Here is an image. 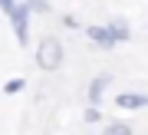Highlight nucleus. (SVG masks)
<instances>
[{
	"mask_svg": "<svg viewBox=\"0 0 148 135\" xmlns=\"http://www.w3.org/2000/svg\"><path fill=\"white\" fill-rule=\"evenodd\" d=\"M82 33H86V40H89L92 46H99V50H115V46H119V43H115V37H112V30H109V26L89 23V26H86Z\"/></svg>",
	"mask_w": 148,
	"mask_h": 135,
	"instance_id": "3",
	"label": "nucleus"
},
{
	"mask_svg": "<svg viewBox=\"0 0 148 135\" xmlns=\"http://www.w3.org/2000/svg\"><path fill=\"white\" fill-rule=\"evenodd\" d=\"M82 119L89 122V125H95V122H102V109H99V105H89V109H86V115H82Z\"/></svg>",
	"mask_w": 148,
	"mask_h": 135,
	"instance_id": "9",
	"label": "nucleus"
},
{
	"mask_svg": "<svg viewBox=\"0 0 148 135\" xmlns=\"http://www.w3.org/2000/svg\"><path fill=\"white\" fill-rule=\"evenodd\" d=\"M115 105L125 109V112L148 109V92H119V96H115Z\"/></svg>",
	"mask_w": 148,
	"mask_h": 135,
	"instance_id": "4",
	"label": "nucleus"
},
{
	"mask_svg": "<svg viewBox=\"0 0 148 135\" xmlns=\"http://www.w3.org/2000/svg\"><path fill=\"white\" fill-rule=\"evenodd\" d=\"M27 3H30V10H33V13H43V17L49 13V0H27Z\"/></svg>",
	"mask_w": 148,
	"mask_h": 135,
	"instance_id": "10",
	"label": "nucleus"
},
{
	"mask_svg": "<svg viewBox=\"0 0 148 135\" xmlns=\"http://www.w3.org/2000/svg\"><path fill=\"white\" fill-rule=\"evenodd\" d=\"M109 83H112V76H109V73L95 76L92 83H89V89H86V96H89V105H99V102H102V96H106Z\"/></svg>",
	"mask_w": 148,
	"mask_h": 135,
	"instance_id": "5",
	"label": "nucleus"
},
{
	"mask_svg": "<svg viewBox=\"0 0 148 135\" xmlns=\"http://www.w3.org/2000/svg\"><path fill=\"white\" fill-rule=\"evenodd\" d=\"M0 10H3L7 17H10V13L16 10V0H0Z\"/></svg>",
	"mask_w": 148,
	"mask_h": 135,
	"instance_id": "11",
	"label": "nucleus"
},
{
	"mask_svg": "<svg viewBox=\"0 0 148 135\" xmlns=\"http://www.w3.org/2000/svg\"><path fill=\"white\" fill-rule=\"evenodd\" d=\"M30 17H33V10H30L27 0L16 3V10L10 13V26H13V37H16L20 46H27V43H30Z\"/></svg>",
	"mask_w": 148,
	"mask_h": 135,
	"instance_id": "2",
	"label": "nucleus"
},
{
	"mask_svg": "<svg viewBox=\"0 0 148 135\" xmlns=\"http://www.w3.org/2000/svg\"><path fill=\"white\" fill-rule=\"evenodd\" d=\"M106 26L112 30L115 43H128V40H132V26H128V20H122V17H112V20H109Z\"/></svg>",
	"mask_w": 148,
	"mask_h": 135,
	"instance_id": "6",
	"label": "nucleus"
},
{
	"mask_svg": "<svg viewBox=\"0 0 148 135\" xmlns=\"http://www.w3.org/2000/svg\"><path fill=\"white\" fill-rule=\"evenodd\" d=\"M23 89H27V79H23V76H13V79L3 83V96H20Z\"/></svg>",
	"mask_w": 148,
	"mask_h": 135,
	"instance_id": "7",
	"label": "nucleus"
},
{
	"mask_svg": "<svg viewBox=\"0 0 148 135\" xmlns=\"http://www.w3.org/2000/svg\"><path fill=\"white\" fill-rule=\"evenodd\" d=\"M63 59H66V50H63V43L56 37H43L36 43V66L43 73H56L63 66Z\"/></svg>",
	"mask_w": 148,
	"mask_h": 135,
	"instance_id": "1",
	"label": "nucleus"
},
{
	"mask_svg": "<svg viewBox=\"0 0 148 135\" xmlns=\"http://www.w3.org/2000/svg\"><path fill=\"white\" fill-rule=\"evenodd\" d=\"M102 135H135V132H132V125H128V122H109Z\"/></svg>",
	"mask_w": 148,
	"mask_h": 135,
	"instance_id": "8",
	"label": "nucleus"
},
{
	"mask_svg": "<svg viewBox=\"0 0 148 135\" xmlns=\"http://www.w3.org/2000/svg\"><path fill=\"white\" fill-rule=\"evenodd\" d=\"M63 26H69V30H76V26H79V20H76L73 13H66V17H63Z\"/></svg>",
	"mask_w": 148,
	"mask_h": 135,
	"instance_id": "12",
	"label": "nucleus"
}]
</instances>
